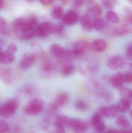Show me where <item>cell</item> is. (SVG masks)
I'll return each instance as SVG.
<instances>
[{
  "instance_id": "15",
  "label": "cell",
  "mask_w": 132,
  "mask_h": 133,
  "mask_svg": "<svg viewBox=\"0 0 132 133\" xmlns=\"http://www.w3.org/2000/svg\"><path fill=\"white\" fill-rule=\"evenodd\" d=\"M110 83L112 86L119 89L124 84L122 79V73L120 72L113 75L110 78Z\"/></svg>"
},
{
  "instance_id": "41",
  "label": "cell",
  "mask_w": 132,
  "mask_h": 133,
  "mask_svg": "<svg viewBox=\"0 0 132 133\" xmlns=\"http://www.w3.org/2000/svg\"><path fill=\"white\" fill-rule=\"evenodd\" d=\"M84 2V0H74V5L76 8H79L81 7Z\"/></svg>"
},
{
  "instance_id": "27",
  "label": "cell",
  "mask_w": 132,
  "mask_h": 133,
  "mask_svg": "<svg viewBox=\"0 0 132 133\" xmlns=\"http://www.w3.org/2000/svg\"><path fill=\"white\" fill-rule=\"evenodd\" d=\"M52 121L51 119L49 116L43 118L40 122V127L43 131H46L48 130L51 125Z\"/></svg>"
},
{
  "instance_id": "34",
  "label": "cell",
  "mask_w": 132,
  "mask_h": 133,
  "mask_svg": "<svg viewBox=\"0 0 132 133\" xmlns=\"http://www.w3.org/2000/svg\"><path fill=\"white\" fill-rule=\"evenodd\" d=\"M101 120V117L98 114L96 113L91 118L90 121V124L94 127L97 123H99Z\"/></svg>"
},
{
  "instance_id": "9",
  "label": "cell",
  "mask_w": 132,
  "mask_h": 133,
  "mask_svg": "<svg viewBox=\"0 0 132 133\" xmlns=\"http://www.w3.org/2000/svg\"><path fill=\"white\" fill-rule=\"evenodd\" d=\"M78 15L73 10H68L63 18L64 23L67 25H74L78 22Z\"/></svg>"
},
{
  "instance_id": "22",
  "label": "cell",
  "mask_w": 132,
  "mask_h": 133,
  "mask_svg": "<svg viewBox=\"0 0 132 133\" xmlns=\"http://www.w3.org/2000/svg\"><path fill=\"white\" fill-rule=\"evenodd\" d=\"M119 92L122 98H126L132 101V90L130 88L127 87L122 86L119 88Z\"/></svg>"
},
{
  "instance_id": "28",
  "label": "cell",
  "mask_w": 132,
  "mask_h": 133,
  "mask_svg": "<svg viewBox=\"0 0 132 133\" xmlns=\"http://www.w3.org/2000/svg\"><path fill=\"white\" fill-rule=\"evenodd\" d=\"M8 33L7 23L4 18L0 17V34L5 35Z\"/></svg>"
},
{
  "instance_id": "40",
  "label": "cell",
  "mask_w": 132,
  "mask_h": 133,
  "mask_svg": "<svg viewBox=\"0 0 132 133\" xmlns=\"http://www.w3.org/2000/svg\"><path fill=\"white\" fill-rule=\"evenodd\" d=\"M39 1L43 5L49 6L52 5L55 0H39Z\"/></svg>"
},
{
  "instance_id": "14",
  "label": "cell",
  "mask_w": 132,
  "mask_h": 133,
  "mask_svg": "<svg viewBox=\"0 0 132 133\" xmlns=\"http://www.w3.org/2000/svg\"><path fill=\"white\" fill-rule=\"evenodd\" d=\"M132 101L126 98H122L116 105L119 112L125 113L130 109L131 106Z\"/></svg>"
},
{
  "instance_id": "19",
  "label": "cell",
  "mask_w": 132,
  "mask_h": 133,
  "mask_svg": "<svg viewBox=\"0 0 132 133\" xmlns=\"http://www.w3.org/2000/svg\"><path fill=\"white\" fill-rule=\"evenodd\" d=\"M68 100L69 97L68 95L66 93H61L58 95L54 103L59 107L66 104Z\"/></svg>"
},
{
  "instance_id": "36",
  "label": "cell",
  "mask_w": 132,
  "mask_h": 133,
  "mask_svg": "<svg viewBox=\"0 0 132 133\" xmlns=\"http://www.w3.org/2000/svg\"><path fill=\"white\" fill-rule=\"evenodd\" d=\"M126 57L127 60L131 61L132 58V46L131 44L128 45L126 48Z\"/></svg>"
},
{
  "instance_id": "37",
  "label": "cell",
  "mask_w": 132,
  "mask_h": 133,
  "mask_svg": "<svg viewBox=\"0 0 132 133\" xmlns=\"http://www.w3.org/2000/svg\"><path fill=\"white\" fill-rule=\"evenodd\" d=\"M18 50V48L15 44L14 43H11L9 45L7 48V51L8 53L14 54Z\"/></svg>"
},
{
  "instance_id": "12",
  "label": "cell",
  "mask_w": 132,
  "mask_h": 133,
  "mask_svg": "<svg viewBox=\"0 0 132 133\" xmlns=\"http://www.w3.org/2000/svg\"><path fill=\"white\" fill-rule=\"evenodd\" d=\"M35 60V56L32 54H26L22 58L20 63V66L24 69L32 66Z\"/></svg>"
},
{
  "instance_id": "20",
  "label": "cell",
  "mask_w": 132,
  "mask_h": 133,
  "mask_svg": "<svg viewBox=\"0 0 132 133\" xmlns=\"http://www.w3.org/2000/svg\"><path fill=\"white\" fill-rule=\"evenodd\" d=\"M116 123L118 126L125 128H128L131 125L130 120L124 115L119 116L116 119Z\"/></svg>"
},
{
  "instance_id": "26",
  "label": "cell",
  "mask_w": 132,
  "mask_h": 133,
  "mask_svg": "<svg viewBox=\"0 0 132 133\" xmlns=\"http://www.w3.org/2000/svg\"><path fill=\"white\" fill-rule=\"evenodd\" d=\"M75 67L71 65H64L62 69V73L64 76L67 77L72 75L75 72Z\"/></svg>"
},
{
  "instance_id": "7",
  "label": "cell",
  "mask_w": 132,
  "mask_h": 133,
  "mask_svg": "<svg viewBox=\"0 0 132 133\" xmlns=\"http://www.w3.org/2000/svg\"><path fill=\"white\" fill-rule=\"evenodd\" d=\"M125 60L120 55H114L109 58L107 62V65L109 69L114 70L121 69L125 65Z\"/></svg>"
},
{
  "instance_id": "25",
  "label": "cell",
  "mask_w": 132,
  "mask_h": 133,
  "mask_svg": "<svg viewBox=\"0 0 132 133\" xmlns=\"http://www.w3.org/2000/svg\"><path fill=\"white\" fill-rule=\"evenodd\" d=\"M88 12L93 16L96 17H100L102 14V10L100 6L97 5H93L88 9Z\"/></svg>"
},
{
  "instance_id": "32",
  "label": "cell",
  "mask_w": 132,
  "mask_h": 133,
  "mask_svg": "<svg viewBox=\"0 0 132 133\" xmlns=\"http://www.w3.org/2000/svg\"><path fill=\"white\" fill-rule=\"evenodd\" d=\"M58 108V106L54 102L51 103L48 106V108L46 109V113L48 115H53L56 112Z\"/></svg>"
},
{
  "instance_id": "13",
  "label": "cell",
  "mask_w": 132,
  "mask_h": 133,
  "mask_svg": "<svg viewBox=\"0 0 132 133\" xmlns=\"http://www.w3.org/2000/svg\"><path fill=\"white\" fill-rule=\"evenodd\" d=\"M80 22L81 27L84 31L87 32L91 31L93 29L92 22L90 17L88 14H84L82 16Z\"/></svg>"
},
{
  "instance_id": "29",
  "label": "cell",
  "mask_w": 132,
  "mask_h": 133,
  "mask_svg": "<svg viewBox=\"0 0 132 133\" xmlns=\"http://www.w3.org/2000/svg\"><path fill=\"white\" fill-rule=\"evenodd\" d=\"M89 46V44L87 42L84 41H79L74 44V48H79L85 51Z\"/></svg>"
},
{
  "instance_id": "39",
  "label": "cell",
  "mask_w": 132,
  "mask_h": 133,
  "mask_svg": "<svg viewBox=\"0 0 132 133\" xmlns=\"http://www.w3.org/2000/svg\"><path fill=\"white\" fill-rule=\"evenodd\" d=\"M104 6L108 9H112L113 8V5L110 0H102V1Z\"/></svg>"
},
{
  "instance_id": "38",
  "label": "cell",
  "mask_w": 132,
  "mask_h": 133,
  "mask_svg": "<svg viewBox=\"0 0 132 133\" xmlns=\"http://www.w3.org/2000/svg\"><path fill=\"white\" fill-rule=\"evenodd\" d=\"M10 70L7 69H3L0 67V77L3 79L6 78V79H7L8 76L10 75Z\"/></svg>"
},
{
  "instance_id": "18",
  "label": "cell",
  "mask_w": 132,
  "mask_h": 133,
  "mask_svg": "<svg viewBox=\"0 0 132 133\" xmlns=\"http://www.w3.org/2000/svg\"><path fill=\"white\" fill-rule=\"evenodd\" d=\"M105 18L108 21L112 23H118L120 21L119 15L112 10H108L106 12Z\"/></svg>"
},
{
  "instance_id": "48",
  "label": "cell",
  "mask_w": 132,
  "mask_h": 133,
  "mask_svg": "<svg viewBox=\"0 0 132 133\" xmlns=\"http://www.w3.org/2000/svg\"><path fill=\"white\" fill-rule=\"evenodd\" d=\"M27 1H33V0H27Z\"/></svg>"
},
{
  "instance_id": "46",
  "label": "cell",
  "mask_w": 132,
  "mask_h": 133,
  "mask_svg": "<svg viewBox=\"0 0 132 133\" xmlns=\"http://www.w3.org/2000/svg\"><path fill=\"white\" fill-rule=\"evenodd\" d=\"M3 4H4V3H3V1L2 0H0V9L2 8L3 6Z\"/></svg>"
},
{
  "instance_id": "5",
  "label": "cell",
  "mask_w": 132,
  "mask_h": 133,
  "mask_svg": "<svg viewBox=\"0 0 132 133\" xmlns=\"http://www.w3.org/2000/svg\"><path fill=\"white\" fill-rule=\"evenodd\" d=\"M53 34V24L49 22H45L38 25L36 28L35 36L45 38Z\"/></svg>"
},
{
  "instance_id": "33",
  "label": "cell",
  "mask_w": 132,
  "mask_h": 133,
  "mask_svg": "<svg viewBox=\"0 0 132 133\" xmlns=\"http://www.w3.org/2000/svg\"><path fill=\"white\" fill-rule=\"evenodd\" d=\"M122 79L124 84H131L132 82L131 73H122Z\"/></svg>"
},
{
  "instance_id": "10",
  "label": "cell",
  "mask_w": 132,
  "mask_h": 133,
  "mask_svg": "<svg viewBox=\"0 0 132 133\" xmlns=\"http://www.w3.org/2000/svg\"><path fill=\"white\" fill-rule=\"evenodd\" d=\"M93 50L97 53H102L105 51L107 48V43L104 40L98 39L94 41L90 45Z\"/></svg>"
},
{
  "instance_id": "8",
  "label": "cell",
  "mask_w": 132,
  "mask_h": 133,
  "mask_svg": "<svg viewBox=\"0 0 132 133\" xmlns=\"http://www.w3.org/2000/svg\"><path fill=\"white\" fill-rule=\"evenodd\" d=\"M69 127L77 133L84 132L89 128L87 123L78 118L70 119Z\"/></svg>"
},
{
  "instance_id": "42",
  "label": "cell",
  "mask_w": 132,
  "mask_h": 133,
  "mask_svg": "<svg viewBox=\"0 0 132 133\" xmlns=\"http://www.w3.org/2000/svg\"><path fill=\"white\" fill-rule=\"evenodd\" d=\"M53 69V66L50 64H47L43 66V70L45 72L49 73L52 71Z\"/></svg>"
},
{
  "instance_id": "21",
  "label": "cell",
  "mask_w": 132,
  "mask_h": 133,
  "mask_svg": "<svg viewBox=\"0 0 132 133\" xmlns=\"http://www.w3.org/2000/svg\"><path fill=\"white\" fill-rule=\"evenodd\" d=\"M131 30L126 26H121L116 28L114 31V34L117 36L121 37L126 36L131 32Z\"/></svg>"
},
{
  "instance_id": "30",
  "label": "cell",
  "mask_w": 132,
  "mask_h": 133,
  "mask_svg": "<svg viewBox=\"0 0 132 133\" xmlns=\"http://www.w3.org/2000/svg\"><path fill=\"white\" fill-rule=\"evenodd\" d=\"M9 126L5 121L0 119V133H8Z\"/></svg>"
},
{
  "instance_id": "43",
  "label": "cell",
  "mask_w": 132,
  "mask_h": 133,
  "mask_svg": "<svg viewBox=\"0 0 132 133\" xmlns=\"http://www.w3.org/2000/svg\"><path fill=\"white\" fill-rule=\"evenodd\" d=\"M56 128V133H66L64 127L62 126L55 127Z\"/></svg>"
},
{
  "instance_id": "2",
  "label": "cell",
  "mask_w": 132,
  "mask_h": 133,
  "mask_svg": "<svg viewBox=\"0 0 132 133\" xmlns=\"http://www.w3.org/2000/svg\"><path fill=\"white\" fill-rule=\"evenodd\" d=\"M18 106L16 99H10L0 106V116L4 118L11 117L15 114Z\"/></svg>"
},
{
  "instance_id": "45",
  "label": "cell",
  "mask_w": 132,
  "mask_h": 133,
  "mask_svg": "<svg viewBox=\"0 0 132 133\" xmlns=\"http://www.w3.org/2000/svg\"><path fill=\"white\" fill-rule=\"evenodd\" d=\"M118 133H131L129 131L126 130H120L118 131Z\"/></svg>"
},
{
  "instance_id": "17",
  "label": "cell",
  "mask_w": 132,
  "mask_h": 133,
  "mask_svg": "<svg viewBox=\"0 0 132 133\" xmlns=\"http://www.w3.org/2000/svg\"><path fill=\"white\" fill-rule=\"evenodd\" d=\"M70 119L65 115H60L57 116L56 120L54 121V125L55 127L62 126L65 127H69Z\"/></svg>"
},
{
  "instance_id": "11",
  "label": "cell",
  "mask_w": 132,
  "mask_h": 133,
  "mask_svg": "<svg viewBox=\"0 0 132 133\" xmlns=\"http://www.w3.org/2000/svg\"><path fill=\"white\" fill-rule=\"evenodd\" d=\"M93 28L98 31H103L108 27L107 23L102 18L100 17L95 18L92 22Z\"/></svg>"
},
{
  "instance_id": "31",
  "label": "cell",
  "mask_w": 132,
  "mask_h": 133,
  "mask_svg": "<svg viewBox=\"0 0 132 133\" xmlns=\"http://www.w3.org/2000/svg\"><path fill=\"white\" fill-rule=\"evenodd\" d=\"M95 130L98 132H102L106 129V127L105 123L101 120L99 123H97L93 127Z\"/></svg>"
},
{
  "instance_id": "49",
  "label": "cell",
  "mask_w": 132,
  "mask_h": 133,
  "mask_svg": "<svg viewBox=\"0 0 132 133\" xmlns=\"http://www.w3.org/2000/svg\"><path fill=\"white\" fill-rule=\"evenodd\" d=\"M2 51L1 50H0V54H1V53H2Z\"/></svg>"
},
{
  "instance_id": "23",
  "label": "cell",
  "mask_w": 132,
  "mask_h": 133,
  "mask_svg": "<svg viewBox=\"0 0 132 133\" xmlns=\"http://www.w3.org/2000/svg\"><path fill=\"white\" fill-rule=\"evenodd\" d=\"M75 108L80 111L86 112L89 109V105L85 101L78 100L75 102Z\"/></svg>"
},
{
  "instance_id": "35",
  "label": "cell",
  "mask_w": 132,
  "mask_h": 133,
  "mask_svg": "<svg viewBox=\"0 0 132 133\" xmlns=\"http://www.w3.org/2000/svg\"><path fill=\"white\" fill-rule=\"evenodd\" d=\"M64 30L63 26L60 23L53 24V34H60Z\"/></svg>"
},
{
  "instance_id": "47",
  "label": "cell",
  "mask_w": 132,
  "mask_h": 133,
  "mask_svg": "<svg viewBox=\"0 0 132 133\" xmlns=\"http://www.w3.org/2000/svg\"><path fill=\"white\" fill-rule=\"evenodd\" d=\"M3 46V42L1 40H0V50H1L2 48V46Z\"/></svg>"
},
{
  "instance_id": "24",
  "label": "cell",
  "mask_w": 132,
  "mask_h": 133,
  "mask_svg": "<svg viewBox=\"0 0 132 133\" xmlns=\"http://www.w3.org/2000/svg\"><path fill=\"white\" fill-rule=\"evenodd\" d=\"M63 15V9L60 5L56 6L52 11V16L56 19H60Z\"/></svg>"
},
{
  "instance_id": "44",
  "label": "cell",
  "mask_w": 132,
  "mask_h": 133,
  "mask_svg": "<svg viewBox=\"0 0 132 133\" xmlns=\"http://www.w3.org/2000/svg\"><path fill=\"white\" fill-rule=\"evenodd\" d=\"M62 4L64 5H67L69 2L70 0H60Z\"/></svg>"
},
{
  "instance_id": "1",
  "label": "cell",
  "mask_w": 132,
  "mask_h": 133,
  "mask_svg": "<svg viewBox=\"0 0 132 133\" xmlns=\"http://www.w3.org/2000/svg\"><path fill=\"white\" fill-rule=\"evenodd\" d=\"M37 19L35 17L28 18H19L13 22L12 27L15 32L20 36L23 40L31 39L35 36V32L38 26Z\"/></svg>"
},
{
  "instance_id": "6",
  "label": "cell",
  "mask_w": 132,
  "mask_h": 133,
  "mask_svg": "<svg viewBox=\"0 0 132 133\" xmlns=\"http://www.w3.org/2000/svg\"><path fill=\"white\" fill-rule=\"evenodd\" d=\"M119 111L116 105H111L105 107H101L98 109L96 113L101 117L105 116L110 119L115 118L118 114Z\"/></svg>"
},
{
  "instance_id": "3",
  "label": "cell",
  "mask_w": 132,
  "mask_h": 133,
  "mask_svg": "<svg viewBox=\"0 0 132 133\" xmlns=\"http://www.w3.org/2000/svg\"><path fill=\"white\" fill-rule=\"evenodd\" d=\"M45 106L44 102L42 99H33L25 108V112L30 116H36L43 110Z\"/></svg>"
},
{
  "instance_id": "4",
  "label": "cell",
  "mask_w": 132,
  "mask_h": 133,
  "mask_svg": "<svg viewBox=\"0 0 132 133\" xmlns=\"http://www.w3.org/2000/svg\"><path fill=\"white\" fill-rule=\"evenodd\" d=\"M50 51L51 54L56 58L69 60L72 57L70 51L66 50L57 44H52L50 47Z\"/></svg>"
},
{
  "instance_id": "16",
  "label": "cell",
  "mask_w": 132,
  "mask_h": 133,
  "mask_svg": "<svg viewBox=\"0 0 132 133\" xmlns=\"http://www.w3.org/2000/svg\"><path fill=\"white\" fill-rule=\"evenodd\" d=\"M14 54L8 53L7 51H2L0 54V63L4 64H10L15 60Z\"/></svg>"
}]
</instances>
